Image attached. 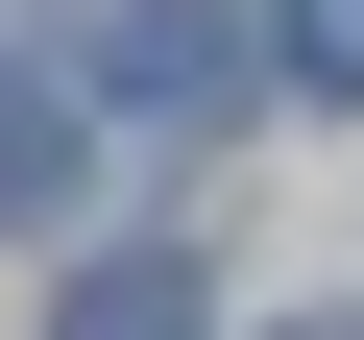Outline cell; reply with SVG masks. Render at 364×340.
<instances>
[{
    "label": "cell",
    "instance_id": "obj_4",
    "mask_svg": "<svg viewBox=\"0 0 364 340\" xmlns=\"http://www.w3.org/2000/svg\"><path fill=\"white\" fill-rule=\"evenodd\" d=\"M291 25V97H364V0H267Z\"/></svg>",
    "mask_w": 364,
    "mask_h": 340
},
{
    "label": "cell",
    "instance_id": "obj_2",
    "mask_svg": "<svg viewBox=\"0 0 364 340\" xmlns=\"http://www.w3.org/2000/svg\"><path fill=\"white\" fill-rule=\"evenodd\" d=\"M49 340H195V267L122 243V267H73V316H49Z\"/></svg>",
    "mask_w": 364,
    "mask_h": 340
},
{
    "label": "cell",
    "instance_id": "obj_3",
    "mask_svg": "<svg viewBox=\"0 0 364 340\" xmlns=\"http://www.w3.org/2000/svg\"><path fill=\"white\" fill-rule=\"evenodd\" d=\"M49 170H73V73H0V219H49Z\"/></svg>",
    "mask_w": 364,
    "mask_h": 340
},
{
    "label": "cell",
    "instance_id": "obj_1",
    "mask_svg": "<svg viewBox=\"0 0 364 340\" xmlns=\"http://www.w3.org/2000/svg\"><path fill=\"white\" fill-rule=\"evenodd\" d=\"M97 97H146V122H195V97H243V49L195 25V0H146V25L97 49Z\"/></svg>",
    "mask_w": 364,
    "mask_h": 340
},
{
    "label": "cell",
    "instance_id": "obj_5",
    "mask_svg": "<svg viewBox=\"0 0 364 340\" xmlns=\"http://www.w3.org/2000/svg\"><path fill=\"white\" fill-rule=\"evenodd\" d=\"M291 340H364V316H291Z\"/></svg>",
    "mask_w": 364,
    "mask_h": 340
}]
</instances>
